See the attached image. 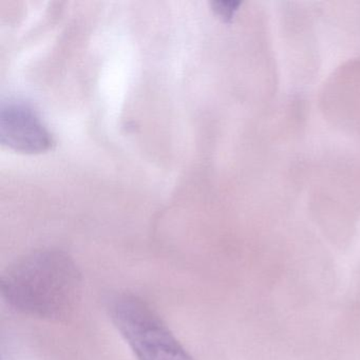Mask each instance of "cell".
Wrapping results in <instances>:
<instances>
[{"mask_svg":"<svg viewBox=\"0 0 360 360\" xmlns=\"http://www.w3.org/2000/svg\"><path fill=\"white\" fill-rule=\"evenodd\" d=\"M111 320L138 360H195L148 303L120 295L110 303Z\"/></svg>","mask_w":360,"mask_h":360,"instance_id":"7a4b0ae2","label":"cell"},{"mask_svg":"<svg viewBox=\"0 0 360 360\" xmlns=\"http://www.w3.org/2000/svg\"><path fill=\"white\" fill-rule=\"evenodd\" d=\"M81 274L60 250H41L16 261L1 278V294L12 309L43 319L68 317L81 292Z\"/></svg>","mask_w":360,"mask_h":360,"instance_id":"6da1fadb","label":"cell"},{"mask_svg":"<svg viewBox=\"0 0 360 360\" xmlns=\"http://www.w3.org/2000/svg\"><path fill=\"white\" fill-rule=\"evenodd\" d=\"M239 6L240 3H231V1H214L212 3L214 12L226 20L233 18Z\"/></svg>","mask_w":360,"mask_h":360,"instance_id":"277c9868","label":"cell"},{"mask_svg":"<svg viewBox=\"0 0 360 360\" xmlns=\"http://www.w3.org/2000/svg\"><path fill=\"white\" fill-rule=\"evenodd\" d=\"M0 142L24 153H41L52 146V136L34 109L20 100H9L0 108Z\"/></svg>","mask_w":360,"mask_h":360,"instance_id":"3957f363","label":"cell"}]
</instances>
